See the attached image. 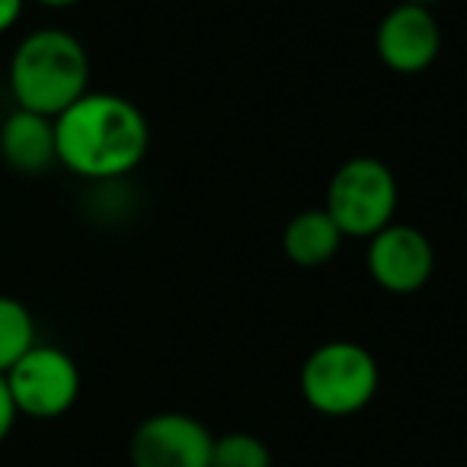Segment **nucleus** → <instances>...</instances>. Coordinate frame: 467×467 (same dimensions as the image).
<instances>
[{"label":"nucleus","instance_id":"f257e3e1","mask_svg":"<svg viewBox=\"0 0 467 467\" xmlns=\"http://www.w3.org/2000/svg\"><path fill=\"white\" fill-rule=\"evenodd\" d=\"M58 163L80 180H116L144 161L150 125L131 99L119 93H84L55 119Z\"/></svg>","mask_w":467,"mask_h":467},{"label":"nucleus","instance_id":"f03ea898","mask_svg":"<svg viewBox=\"0 0 467 467\" xmlns=\"http://www.w3.org/2000/svg\"><path fill=\"white\" fill-rule=\"evenodd\" d=\"M7 87L16 109L58 119L90 93V55L67 29H36L10 55Z\"/></svg>","mask_w":467,"mask_h":467},{"label":"nucleus","instance_id":"7ed1b4c3","mask_svg":"<svg viewBox=\"0 0 467 467\" xmlns=\"http://www.w3.org/2000/svg\"><path fill=\"white\" fill-rule=\"evenodd\" d=\"M301 397L320 416H356L375 400L381 371L365 346L349 339L324 343L301 365Z\"/></svg>","mask_w":467,"mask_h":467},{"label":"nucleus","instance_id":"20e7f679","mask_svg":"<svg viewBox=\"0 0 467 467\" xmlns=\"http://www.w3.org/2000/svg\"><path fill=\"white\" fill-rule=\"evenodd\" d=\"M397 202L400 189L394 170L378 157L358 154L339 163L337 173L330 176L324 208L337 221L343 237L371 241L378 231L394 224Z\"/></svg>","mask_w":467,"mask_h":467},{"label":"nucleus","instance_id":"39448f33","mask_svg":"<svg viewBox=\"0 0 467 467\" xmlns=\"http://www.w3.org/2000/svg\"><path fill=\"white\" fill-rule=\"evenodd\" d=\"M4 378L16 413L29 420H58L80 397V368L58 346L36 343Z\"/></svg>","mask_w":467,"mask_h":467},{"label":"nucleus","instance_id":"423d86ee","mask_svg":"<svg viewBox=\"0 0 467 467\" xmlns=\"http://www.w3.org/2000/svg\"><path fill=\"white\" fill-rule=\"evenodd\" d=\"M214 435L189 413H154L131 432V467H212Z\"/></svg>","mask_w":467,"mask_h":467},{"label":"nucleus","instance_id":"0eeeda50","mask_svg":"<svg viewBox=\"0 0 467 467\" xmlns=\"http://www.w3.org/2000/svg\"><path fill=\"white\" fill-rule=\"evenodd\" d=\"M365 266L378 288L390 295H416L435 269V250L413 224H388L368 241Z\"/></svg>","mask_w":467,"mask_h":467},{"label":"nucleus","instance_id":"6e6552de","mask_svg":"<svg viewBox=\"0 0 467 467\" xmlns=\"http://www.w3.org/2000/svg\"><path fill=\"white\" fill-rule=\"evenodd\" d=\"M375 52L381 65L394 74L410 78L429 71L441 52V26L432 7L397 0L375 29Z\"/></svg>","mask_w":467,"mask_h":467},{"label":"nucleus","instance_id":"1a4fd4ad","mask_svg":"<svg viewBox=\"0 0 467 467\" xmlns=\"http://www.w3.org/2000/svg\"><path fill=\"white\" fill-rule=\"evenodd\" d=\"M0 161L14 173L39 176L58 163L55 119L29 109H14L0 125Z\"/></svg>","mask_w":467,"mask_h":467},{"label":"nucleus","instance_id":"9d476101","mask_svg":"<svg viewBox=\"0 0 467 467\" xmlns=\"http://www.w3.org/2000/svg\"><path fill=\"white\" fill-rule=\"evenodd\" d=\"M343 241L346 237L339 234L337 221L327 214V208H305L282 227V254L301 269L327 266L339 254Z\"/></svg>","mask_w":467,"mask_h":467},{"label":"nucleus","instance_id":"9b49d317","mask_svg":"<svg viewBox=\"0 0 467 467\" xmlns=\"http://www.w3.org/2000/svg\"><path fill=\"white\" fill-rule=\"evenodd\" d=\"M36 346L33 311L20 298L0 295V375H7Z\"/></svg>","mask_w":467,"mask_h":467},{"label":"nucleus","instance_id":"f8f14e48","mask_svg":"<svg viewBox=\"0 0 467 467\" xmlns=\"http://www.w3.org/2000/svg\"><path fill=\"white\" fill-rule=\"evenodd\" d=\"M212 467H273V451L254 432H224L214 439Z\"/></svg>","mask_w":467,"mask_h":467},{"label":"nucleus","instance_id":"ddd939ff","mask_svg":"<svg viewBox=\"0 0 467 467\" xmlns=\"http://www.w3.org/2000/svg\"><path fill=\"white\" fill-rule=\"evenodd\" d=\"M16 416H20V413H16V403H14V397H10L7 378L0 375V441H4L10 432H14Z\"/></svg>","mask_w":467,"mask_h":467},{"label":"nucleus","instance_id":"4468645a","mask_svg":"<svg viewBox=\"0 0 467 467\" xmlns=\"http://www.w3.org/2000/svg\"><path fill=\"white\" fill-rule=\"evenodd\" d=\"M23 10H26V0H0V36L20 23Z\"/></svg>","mask_w":467,"mask_h":467},{"label":"nucleus","instance_id":"2eb2a0df","mask_svg":"<svg viewBox=\"0 0 467 467\" xmlns=\"http://www.w3.org/2000/svg\"><path fill=\"white\" fill-rule=\"evenodd\" d=\"M39 7H48V10H71V7H78L80 0H36Z\"/></svg>","mask_w":467,"mask_h":467},{"label":"nucleus","instance_id":"dca6fc26","mask_svg":"<svg viewBox=\"0 0 467 467\" xmlns=\"http://www.w3.org/2000/svg\"><path fill=\"white\" fill-rule=\"evenodd\" d=\"M403 4H420V7H435L441 0H403Z\"/></svg>","mask_w":467,"mask_h":467},{"label":"nucleus","instance_id":"f3484780","mask_svg":"<svg viewBox=\"0 0 467 467\" xmlns=\"http://www.w3.org/2000/svg\"><path fill=\"white\" fill-rule=\"evenodd\" d=\"M464 205H467V186H464Z\"/></svg>","mask_w":467,"mask_h":467}]
</instances>
